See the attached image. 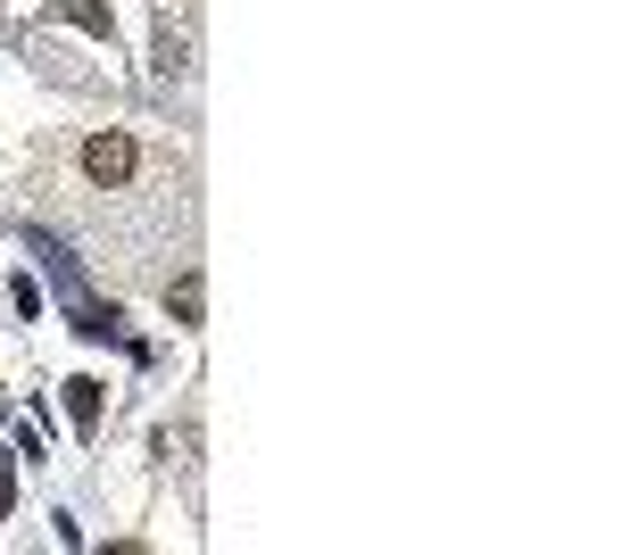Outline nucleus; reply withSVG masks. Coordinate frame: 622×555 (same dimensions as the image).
<instances>
[{"instance_id": "f257e3e1", "label": "nucleus", "mask_w": 622, "mask_h": 555, "mask_svg": "<svg viewBox=\"0 0 622 555\" xmlns=\"http://www.w3.org/2000/svg\"><path fill=\"white\" fill-rule=\"evenodd\" d=\"M133 167H142L133 133H92V141H83V183H92V191H116V183H133Z\"/></svg>"}, {"instance_id": "20e7f679", "label": "nucleus", "mask_w": 622, "mask_h": 555, "mask_svg": "<svg viewBox=\"0 0 622 555\" xmlns=\"http://www.w3.org/2000/svg\"><path fill=\"white\" fill-rule=\"evenodd\" d=\"M167 307L183 315V324H200V274H183V282H167Z\"/></svg>"}, {"instance_id": "39448f33", "label": "nucleus", "mask_w": 622, "mask_h": 555, "mask_svg": "<svg viewBox=\"0 0 622 555\" xmlns=\"http://www.w3.org/2000/svg\"><path fill=\"white\" fill-rule=\"evenodd\" d=\"M76 332L83 340H109L116 332V307H76Z\"/></svg>"}, {"instance_id": "7ed1b4c3", "label": "nucleus", "mask_w": 622, "mask_h": 555, "mask_svg": "<svg viewBox=\"0 0 622 555\" xmlns=\"http://www.w3.org/2000/svg\"><path fill=\"white\" fill-rule=\"evenodd\" d=\"M67 407H76V431H100V382H67Z\"/></svg>"}, {"instance_id": "f03ea898", "label": "nucleus", "mask_w": 622, "mask_h": 555, "mask_svg": "<svg viewBox=\"0 0 622 555\" xmlns=\"http://www.w3.org/2000/svg\"><path fill=\"white\" fill-rule=\"evenodd\" d=\"M58 18H67V25H83V34H100V42L116 34V18L100 9V0H58Z\"/></svg>"}]
</instances>
